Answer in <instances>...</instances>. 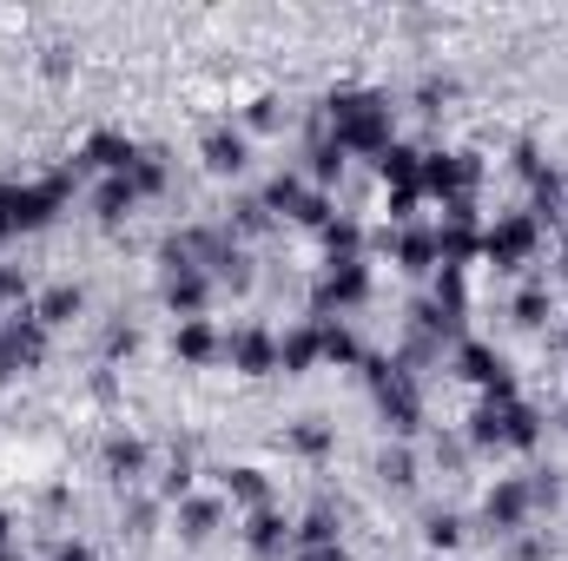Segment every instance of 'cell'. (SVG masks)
I'll return each instance as SVG.
<instances>
[{"mask_svg": "<svg viewBox=\"0 0 568 561\" xmlns=\"http://www.w3.org/2000/svg\"><path fill=\"white\" fill-rule=\"evenodd\" d=\"M317 133L344 159H377L397 140V106H390L384 86H331L324 106H317Z\"/></svg>", "mask_w": 568, "mask_h": 561, "instance_id": "1", "label": "cell"}, {"mask_svg": "<svg viewBox=\"0 0 568 561\" xmlns=\"http://www.w3.org/2000/svg\"><path fill=\"white\" fill-rule=\"evenodd\" d=\"M463 442H469L476 456H529V449L542 442V410H536V404H523V390L483 397V404L469 410Z\"/></svg>", "mask_w": 568, "mask_h": 561, "instance_id": "2", "label": "cell"}, {"mask_svg": "<svg viewBox=\"0 0 568 561\" xmlns=\"http://www.w3.org/2000/svg\"><path fill=\"white\" fill-rule=\"evenodd\" d=\"M0 198H7V225H13V238H27V232H47V225L67 212L73 178H67V172H47V178H13V185H0Z\"/></svg>", "mask_w": 568, "mask_h": 561, "instance_id": "3", "label": "cell"}, {"mask_svg": "<svg viewBox=\"0 0 568 561\" xmlns=\"http://www.w3.org/2000/svg\"><path fill=\"white\" fill-rule=\"evenodd\" d=\"M536 252H542V225L529 212H496L483 225V265L489 272H523V265H536Z\"/></svg>", "mask_w": 568, "mask_h": 561, "instance_id": "4", "label": "cell"}, {"mask_svg": "<svg viewBox=\"0 0 568 561\" xmlns=\"http://www.w3.org/2000/svg\"><path fill=\"white\" fill-rule=\"evenodd\" d=\"M47 344H53V330L33 317V304H27V310H7V317H0V384L33 377V370L47 364Z\"/></svg>", "mask_w": 568, "mask_h": 561, "instance_id": "5", "label": "cell"}, {"mask_svg": "<svg viewBox=\"0 0 568 561\" xmlns=\"http://www.w3.org/2000/svg\"><path fill=\"white\" fill-rule=\"evenodd\" d=\"M476 185H483V159L476 152H463V145H436L424 152V178H417V192H424V205H456V198H476Z\"/></svg>", "mask_w": 568, "mask_h": 561, "instance_id": "6", "label": "cell"}, {"mask_svg": "<svg viewBox=\"0 0 568 561\" xmlns=\"http://www.w3.org/2000/svg\"><path fill=\"white\" fill-rule=\"evenodd\" d=\"M357 304H371V258H324L311 284V317H344Z\"/></svg>", "mask_w": 568, "mask_h": 561, "instance_id": "7", "label": "cell"}, {"mask_svg": "<svg viewBox=\"0 0 568 561\" xmlns=\"http://www.w3.org/2000/svg\"><path fill=\"white\" fill-rule=\"evenodd\" d=\"M536 509H542L536 476H496L489 496H483V529H496V536H523V529L536 522Z\"/></svg>", "mask_w": 568, "mask_h": 561, "instance_id": "8", "label": "cell"}, {"mask_svg": "<svg viewBox=\"0 0 568 561\" xmlns=\"http://www.w3.org/2000/svg\"><path fill=\"white\" fill-rule=\"evenodd\" d=\"M449 364H456V377H463V384H476L483 397H503V390H516V377H509V357H503L496 344H483V337H456V344H449Z\"/></svg>", "mask_w": 568, "mask_h": 561, "instance_id": "9", "label": "cell"}, {"mask_svg": "<svg viewBox=\"0 0 568 561\" xmlns=\"http://www.w3.org/2000/svg\"><path fill=\"white\" fill-rule=\"evenodd\" d=\"M225 364L239 370V377H272L278 370V330L272 324H239V330H225Z\"/></svg>", "mask_w": 568, "mask_h": 561, "instance_id": "10", "label": "cell"}, {"mask_svg": "<svg viewBox=\"0 0 568 561\" xmlns=\"http://www.w3.org/2000/svg\"><path fill=\"white\" fill-rule=\"evenodd\" d=\"M100 462H106V476H113L120 489H140L145 476H152V442H145L140 429H113V436L100 442Z\"/></svg>", "mask_w": 568, "mask_h": 561, "instance_id": "11", "label": "cell"}, {"mask_svg": "<svg viewBox=\"0 0 568 561\" xmlns=\"http://www.w3.org/2000/svg\"><path fill=\"white\" fill-rule=\"evenodd\" d=\"M172 357L185 370H212V364H225V330L212 317H185V324H172Z\"/></svg>", "mask_w": 568, "mask_h": 561, "instance_id": "12", "label": "cell"}, {"mask_svg": "<svg viewBox=\"0 0 568 561\" xmlns=\"http://www.w3.org/2000/svg\"><path fill=\"white\" fill-rule=\"evenodd\" d=\"M140 140H126V133H87V145H80V165L93 172V178H126L133 165H140Z\"/></svg>", "mask_w": 568, "mask_h": 561, "instance_id": "13", "label": "cell"}, {"mask_svg": "<svg viewBox=\"0 0 568 561\" xmlns=\"http://www.w3.org/2000/svg\"><path fill=\"white\" fill-rule=\"evenodd\" d=\"M317 364H324V324H317V317L278 330V370L284 377H304V370H317Z\"/></svg>", "mask_w": 568, "mask_h": 561, "instance_id": "14", "label": "cell"}, {"mask_svg": "<svg viewBox=\"0 0 568 561\" xmlns=\"http://www.w3.org/2000/svg\"><path fill=\"white\" fill-rule=\"evenodd\" d=\"M199 159H205L212 178H239V172L252 165V140H245L239 126H212V133L199 140Z\"/></svg>", "mask_w": 568, "mask_h": 561, "instance_id": "15", "label": "cell"}, {"mask_svg": "<svg viewBox=\"0 0 568 561\" xmlns=\"http://www.w3.org/2000/svg\"><path fill=\"white\" fill-rule=\"evenodd\" d=\"M371 172H377V185H384V192H417V178H424V145L390 140L377 159H371Z\"/></svg>", "mask_w": 568, "mask_h": 561, "instance_id": "16", "label": "cell"}, {"mask_svg": "<svg viewBox=\"0 0 568 561\" xmlns=\"http://www.w3.org/2000/svg\"><path fill=\"white\" fill-rule=\"evenodd\" d=\"M239 536H245V549H252L258 561H272V555L291 549V516H284L278 502H265V509H252V516H245V529H239Z\"/></svg>", "mask_w": 568, "mask_h": 561, "instance_id": "17", "label": "cell"}, {"mask_svg": "<svg viewBox=\"0 0 568 561\" xmlns=\"http://www.w3.org/2000/svg\"><path fill=\"white\" fill-rule=\"evenodd\" d=\"M225 509H232L225 496H199V489H192L185 502H172V522H179V542H212V529L225 522Z\"/></svg>", "mask_w": 568, "mask_h": 561, "instance_id": "18", "label": "cell"}, {"mask_svg": "<svg viewBox=\"0 0 568 561\" xmlns=\"http://www.w3.org/2000/svg\"><path fill=\"white\" fill-rule=\"evenodd\" d=\"M219 489H225V502H239L245 516L272 502V476H265L258 462H232V469H219Z\"/></svg>", "mask_w": 568, "mask_h": 561, "instance_id": "19", "label": "cell"}, {"mask_svg": "<svg viewBox=\"0 0 568 561\" xmlns=\"http://www.w3.org/2000/svg\"><path fill=\"white\" fill-rule=\"evenodd\" d=\"M390 265L397 272H410V278H436V232H424V225H404L397 238H390Z\"/></svg>", "mask_w": 568, "mask_h": 561, "instance_id": "20", "label": "cell"}, {"mask_svg": "<svg viewBox=\"0 0 568 561\" xmlns=\"http://www.w3.org/2000/svg\"><path fill=\"white\" fill-rule=\"evenodd\" d=\"M284 449L304 456V462H324V456L337 449V429L324 417H297V422H284Z\"/></svg>", "mask_w": 568, "mask_h": 561, "instance_id": "21", "label": "cell"}, {"mask_svg": "<svg viewBox=\"0 0 568 561\" xmlns=\"http://www.w3.org/2000/svg\"><path fill=\"white\" fill-rule=\"evenodd\" d=\"M324 324V364H337V370H364V344H357V330H351V317H317Z\"/></svg>", "mask_w": 568, "mask_h": 561, "instance_id": "22", "label": "cell"}, {"mask_svg": "<svg viewBox=\"0 0 568 561\" xmlns=\"http://www.w3.org/2000/svg\"><path fill=\"white\" fill-rule=\"evenodd\" d=\"M140 205L145 198L133 192V178H100V185H93V218H100V225H120V218H133Z\"/></svg>", "mask_w": 568, "mask_h": 561, "instance_id": "23", "label": "cell"}, {"mask_svg": "<svg viewBox=\"0 0 568 561\" xmlns=\"http://www.w3.org/2000/svg\"><path fill=\"white\" fill-rule=\"evenodd\" d=\"M317 245H324V258H364V225L351 212H331L317 225Z\"/></svg>", "mask_w": 568, "mask_h": 561, "instance_id": "24", "label": "cell"}, {"mask_svg": "<svg viewBox=\"0 0 568 561\" xmlns=\"http://www.w3.org/2000/svg\"><path fill=\"white\" fill-rule=\"evenodd\" d=\"M80 310H87V290H80V284H53V290H40V297H33V317H40L47 330L73 324Z\"/></svg>", "mask_w": 568, "mask_h": 561, "instance_id": "25", "label": "cell"}, {"mask_svg": "<svg viewBox=\"0 0 568 561\" xmlns=\"http://www.w3.org/2000/svg\"><path fill=\"white\" fill-rule=\"evenodd\" d=\"M344 172H351V159L317 133V140H311V165H304V178H311L317 192H337V185H344Z\"/></svg>", "mask_w": 568, "mask_h": 561, "instance_id": "26", "label": "cell"}, {"mask_svg": "<svg viewBox=\"0 0 568 561\" xmlns=\"http://www.w3.org/2000/svg\"><path fill=\"white\" fill-rule=\"evenodd\" d=\"M331 542H344L331 509H311V516H297V522H291V549H297V555H304V549H331Z\"/></svg>", "mask_w": 568, "mask_h": 561, "instance_id": "27", "label": "cell"}, {"mask_svg": "<svg viewBox=\"0 0 568 561\" xmlns=\"http://www.w3.org/2000/svg\"><path fill=\"white\" fill-rule=\"evenodd\" d=\"M509 317H516L523 330H542V324L556 317V297H549V284H523V290H516V304H509Z\"/></svg>", "mask_w": 568, "mask_h": 561, "instance_id": "28", "label": "cell"}, {"mask_svg": "<svg viewBox=\"0 0 568 561\" xmlns=\"http://www.w3.org/2000/svg\"><path fill=\"white\" fill-rule=\"evenodd\" d=\"M377 482H384V489H410V482H417V449H410V442H390V449L377 456Z\"/></svg>", "mask_w": 568, "mask_h": 561, "instance_id": "29", "label": "cell"}, {"mask_svg": "<svg viewBox=\"0 0 568 561\" xmlns=\"http://www.w3.org/2000/svg\"><path fill=\"white\" fill-rule=\"evenodd\" d=\"M126 178H133V192H140V198H159V192L172 185V165H165V152H159V145H145L140 165H133Z\"/></svg>", "mask_w": 568, "mask_h": 561, "instance_id": "30", "label": "cell"}, {"mask_svg": "<svg viewBox=\"0 0 568 561\" xmlns=\"http://www.w3.org/2000/svg\"><path fill=\"white\" fill-rule=\"evenodd\" d=\"M278 126H284V100L278 93H258V100L239 113V133H245V140H252V133H278Z\"/></svg>", "mask_w": 568, "mask_h": 561, "instance_id": "31", "label": "cell"}, {"mask_svg": "<svg viewBox=\"0 0 568 561\" xmlns=\"http://www.w3.org/2000/svg\"><path fill=\"white\" fill-rule=\"evenodd\" d=\"M424 542L436 549V555L463 549V516H456V509H429V516H424Z\"/></svg>", "mask_w": 568, "mask_h": 561, "instance_id": "32", "label": "cell"}, {"mask_svg": "<svg viewBox=\"0 0 568 561\" xmlns=\"http://www.w3.org/2000/svg\"><path fill=\"white\" fill-rule=\"evenodd\" d=\"M265 225H272V212H265V198H258V192H252V198H239V205H232V218H225V232H232V238H258Z\"/></svg>", "mask_w": 568, "mask_h": 561, "instance_id": "33", "label": "cell"}, {"mask_svg": "<svg viewBox=\"0 0 568 561\" xmlns=\"http://www.w3.org/2000/svg\"><path fill=\"white\" fill-rule=\"evenodd\" d=\"M0 304H7V310H27V304H33V290H27V272L0 265Z\"/></svg>", "mask_w": 568, "mask_h": 561, "instance_id": "34", "label": "cell"}, {"mask_svg": "<svg viewBox=\"0 0 568 561\" xmlns=\"http://www.w3.org/2000/svg\"><path fill=\"white\" fill-rule=\"evenodd\" d=\"M133 350H140V330H133V324H113V330H106V364H120V357H133Z\"/></svg>", "mask_w": 568, "mask_h": 561, "instance_id": "35", "label": "cell"}, {"mask_svg": "<svg viewBox=\"0 0 568 561\" xmlns=\"http://www.w3.org/2000/svg\"><path fill=\"white\" fill-rule=\"evenodd\" d=\"M47 561H100V549H93V542H60Z\"/></svg>", "mask_w": 568, "mask_h": 561, "instance_id": "36", "label": "cell"}, {"mask_svg": "<svg viewBox=\"0 0 568 561\" xmlns=\"http://www.w3.org/2000/svg\"><path fill=\"white\" fill-rule=\"evenodd\" d=\"M297 561H351V549H344V542H331V549H304Z\"/></svg>", "mask_w": 568, "mask_h": 561, "instance_id": "37", "label": "cell"}, {"mask_svg": "<svg viewBox=\"0 0 568 561\" xmlns=\"http://www.w3.org/2000/svg\"><path fill=\"white\" fill-rule=\"evenodd\" d=\"M7 549H20V542H13V516L0 509V555H7Z\"/></svg>", "mask_w": 568, "mask_h": 561, "instance_id": "38", "label": "cell"}, {"mask_svg": "<svg viewBox=\"0 0 568 561\" xmlns=\"http://www.w3.org/2000/svg\"><path fill=\"white\" fill-rule=\"evenodd\" d=\"M562 278H568V232H562Z\"/></svg>", "mask_w": 568, "mask_h": 561, "instance_id": "39", "label": "cell"}, {"mask_svg": "<svg viewBox=\"0 0 568 561\" xmlns=\"http://www.w3.org/2000/svg\"><path fill=\"white\" fill-rule=\"evenodd\" d=\"M0 561H27V555H20V549H7V555H0Z\"/></svg>", "mask_w": 568, "mask_h": 561, "instance_id": "40", "label": "cell"}, {"mask_svg": "<svg viewBox=\"0 0 568 561\" xmlns=\"http://www.w3.org/2000/svg\"><path fill=\"white\" fill-rule=\"evenodd\" d=\"M562 422H568V404H562Z\"/></svg>", "mask_w": 568, "mask_h": 561, "instance_id": "41", "label": "cell"}]
</instances>
